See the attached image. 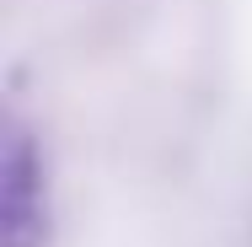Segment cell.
<instances>
[{
	"label": "cell",
	"mask_w": 252,
	"mask_h": 247,
	"mask_svg": "<svg viewBox=\"0 0 252 247\" xmlns=\"http://www.w3.org/2000/svg\"><path fill=\"white\" fill-rule=\"evenodd\" d=\"M0 242L5 247H43L49 242V183L43 156L22 124L5 129L0 150Z\"/></svg>",
	"instance_id": "cell-1"
}]
</instances>
